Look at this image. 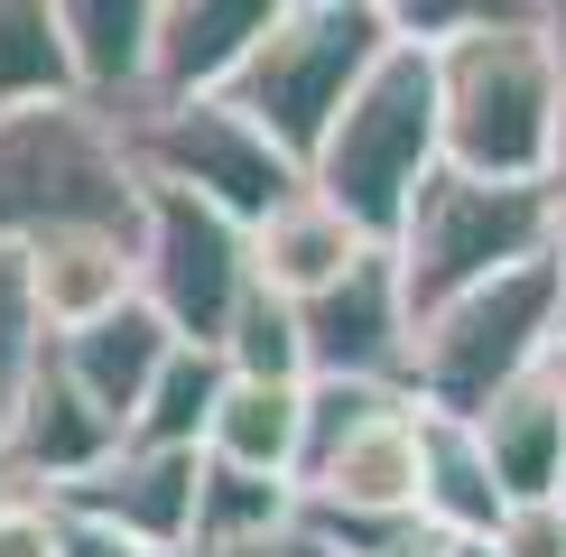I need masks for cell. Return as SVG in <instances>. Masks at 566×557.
Returning <instances> with one entry per match:
<instances>
[{"label":"cell","instance_id":"6da1fadb","mask_svg":"<svg viewBox=\"0 0 566 557\" xmlns=\"http://www.w3.org/2000/svg\"><path fill=\"white\" fill-rule=\"evenodd\" d=\"M437 65V149L446 168L492 177V186H548L557 122H566V75L530 19L446 38L428 46Z\"/></svg>","mask_w":566,"mask_h":557},{"label":"cell","instance_id":"7a4b0ae2","mask_svg":"<svg viewBox=\"0 0 566 557\" xmlns=\"http://www.w3.org/2000/svg\"><path fill=\"white\" fill-rule=\"evenodd\" d=\"M139 168L122 112L56 93V103L0 112V251H29L46 232H139Z\"/></svg>","mask_w":566,"mask_h":557},{"label":"cell","instance_id":"3957f363","mask_svg":"<svg viewBox=\"0 0 566 557\" xmlns=\"http://www.w3.org/2000/svg\"><path fill=\"white\" fill-rule=\"evenodd\" d=\"M437 168H446V149H437V65H428V46L390 38L371 56V75L344 93V112L325 122L316 158H306V186L363 242H390L399 214H409V196Z\"/></svg>","mask_w":566,"mask_h":557},{"label":"cell","instance_id":"277c9868","mask_svg":"<svg viewBox=\"0 0 566 557\" xmlns=\"http://www.w3.org/2000/svg\"><path fill=\"white\" fill-rule=\"evenodd\" d=\"M557 344H566V261L538 251L409 325V400L437 418H474L492 390L538 371Z\"/></svg>","mask_w":566,"mask_h":557},{"label":"cell","instance_id":"5b68a950","mask_svg":"<svg viewBox=\"0 0 566 557\" xmlns=\"http://www.w3.org/2000/svg\"><path fill=\"white\" fill-rule=\"evenodd\" d=\"M381 46H390V29H381V10H371V0H306V10H279L270 29L242 46V65H232L214 93L306 177L325 122H335L344 93L371 75V56H381Z\"/></svg>","mask_w":566,"mask_h":557},{"label":"cell","instance_id":"8992f818","mask_svg":"<svg viewBox=\"0 0 566 557\" xmlns=\"http://www.w3.org/2000/svg\"><path fill=\"white\" fill-rule=\"evenodd\" d=\"M557 196L548 186H492V177H464V168H437L428 186L409 196V214L390 232V270H399V297H409V325L437 316L446 297L483 288V278L538 261V251H557Z\"/></svg>","mask_w":566,"mask_h":557},{"label":"cell","instance_id":"52a82bcc","mask_svg":"<svg viewBox=\"0 0 566 557\" xmlns=\"http://www.w3.org/2000/svg\"><path fill=\"white\" fill-rule=\"evenodd\" d=\"M122 139H130V168L139 186H177V196L214 204L223 223H261L279 196H297V168L270 149L223 93H139L122 112Z\"/></svg>","mask_w":566,"mask_h":557},{"label":"cell","instance_id":"ba28073f","mask_svg":"<svg viewBox=\"0 0 566 557\" xmlns=\"http://www.w3.org/2000/svg\"><path fill=\"white\" fill-rule=\"evenodd\" d=\"M251 288V242L242 223H223L214 204L177 196V186H149L139 196V297L168 316L177 344H214L223 316L242 307Z\"/></svg>","mask_w":566,"mask_h":557},{"label":"cell","instance_id":"9c48e42d","mask_svg":"<svg viewBox=\"0 0 566 557\" xmlns=\"http://www.w3.org/2000/svg\"><path fill=\"white\" fill-rule=\"evenodd\" d=\"M297 354L306 381H399L409 390V297L390 251H363L335 288L297 297Z\"/></svg>","mask_w":566,"mask_h":557},{"label":"cell","instance_id":"30bf717a","mask_svg":"<svg viewBox=\"0 0 566 557\" xmlns=\"http://www.w3.org/2000/svg\"><path fill=\"white\" fill-rule=\"evenodd\" d=\"M297 511H325V521H418V400L371 409L353 437L306 455Z\"/></svg>","mask_w":566,"mask_h":557},{"label":"cell","instance_id":"8fae6325","mask_svg":"<svg viewBox=\"0 0 566 557\" xmlns=\"http://www.w3.org/2000/svg\"><path fill=\"white\" fill-rule=\"evenodd\" d=\"M112 446H122V428H112V418L93 409L75 381H65L56 354H38L29 390H19V409H10V437H0V493L56 502L65 483H84Z\"/></svg>","mask_w":566,"mask_h":557},{"label":"cell","instance_id":"7c38bea8","mask_svg":"<svg viewBox=\"0 0 566 557\" xmlns=\"http://www.w3.org/2000/svg\"><path fill=\"white\" fill-rule=\"evenodd\" d=\"M196 474H205V455L130 446V437H122L84 483L56 493V511H75V521H93V529H122V539L149 548V557H177L186 548V521H196Z\"/></svg>","mask_w":566,"mask_h":557},{"label":"cell","instance_id":"4fadbf2b","mask_svg":"<svg viewBox=\"0 0 566 557\" xmlns=\"http://www.w3.org/2000/svg\"><path fill=\"white\" fill-rule=\"evenodd\" d=\"M19 288H29L38 335L56 344L139 297V232H46L19 251Z\"/></svg>","mask_w":566,"mask_h":557},{"label":"cell","instance_id":"5bb4252c","mask_svg":"<svg viewBox=\"0 0 566 557\" xmlns=\"http://www.w3.org/2000/svg\"><path fill=\"white\" fill-rule=\"evenodd\" d=\"M464 428H474V446H483V464H492V483H502V502H557V455H566L557 354L538 362V371H521L511 390H492Z\"/></svg>","mask_w":566,"mask_h":557},{"label":"cell","instance_id":"9a60e30c","mask_svg":"<svg viewBox=\"0 0 566 557\" xmlns=\"http://www.w3.org/2000/svg\"><path fill=\"white\" fill-rule=\"evenodd\" d=\"M46 354L65 362V381H75L112 428H130V409L149 400V381H158V362L177 354V335H168V316H158L149 297H130V307H112V316L75 325V335H56Z\"/></svg>","mask_w":566,"mask_h":557},{"label":"cell","instance_id":"2e32d148","mask_svg":"<svg viewBox=\"0 0 566 557\" xmlns=\"http://www.w3.org/2000/svg\"><path fill=\"white\" fill-rule=\"evenodd\" d=\"M251 242V288H270V297H316V288H335V278L363 261V251H381V242H363L335 204L316 196V186H297V196H279L261 223L242 232Z\"/></svg>","mask_w":566,"mask_h":557},{"label":"cell","instance_id":"e0dca14e","mask_svg":"<svg viewBox=\"0 0 566 557\" xmlns=\"http://www.w3.org/2000/svg\"><path fill=\"white\" fill-rule=\"evenodd\" d=\"M56 10V38L75 56V93L103 112H130L149 93L158 65V10L168 0H46Z\"/></svg>","mask_w":566,"mask_h":557},{"label":"cell","instance_id":"ac0fdd59","mask_svg":"<svg viewBox=\"0 0 566 557\" xmlns=\"http://www.w3.org/2000/svg\"><path fill=\"white\" fill-rule=\"evenodd\" d=\"M279 10H289V0H168V10H158L149 93H214Z\"/></svg>","mask_w":566,"mask_h":557},{"label":"cell","instance_id":"d6986e66","mask_svg":"<svg viewBox=\"0 0 566 557\" xmlns=\"http://www.w3.org/2000/svg\"><path fill=\"white\" fill-rule=\"evenodd\" d=\"M502 511H511V502H502V483H492L474 428H464V418L418 409V521H428L437 539H492Z\"/></svg>","mask_w":566,"mask_h":557},{"label":"cell","instance_id":"ffe728a7","mask_svg":"<svg viewBox=\"0 0 566 557\" xmlns=\"http://www.w3.org/2000/svg\"><path fill=\"white\" fill-rule=\"evenodd\" d=\"M205 464L297 483V381H232L223 371V400L205 418Z\"/></svg>","mask_w":566,"mask_h":557},{"label":"cell","instance_id":"44dd1931","mask_svg":"<svg viewBox=\"0 0 566 557\" xmlns=\"http://www.w3.org/2000/svg\"><path fill=\"white\" fill-rule=\"evenodd\" d=\"M223 400V354L214 344H177L168 362H158L149 400L130 409V446H177V455H205V418Z\"/></svg>","mask_w":566,"mask_h":557},{"label":"cell","instance_id":"7402d4cb","mask_svg":"<svg viewBox=\"0 0 566 557\" xmlns=\"http://www.w3.org/2000/svg\"><path fill=\"white\" fill-rule=\"evenodd\" d=\"M56 93H75V56L56 38V10L46 0H0V112L56 103Z\"/></svg>","mask_w":566,"mask_h":557},{"label":"cell","instance_id":"603a6c76","mask_svg":"<svg viewBox=\"0 0 566 557\" xmlns=\"http://www.w3.org/2000/svg\"><path fill=\"white\" fill-rule=\"evenodd\" d=\"M289 521H297V483L205 464V474H196V521H186V548H205V539H270V529H289Z\"/></svg>","mask_w":566,"mask_h":557},{"label":"cell","instance_id":"cb8c5ba5","mask_svg":"<svg viewBox=\"0 0 566 557\" xmlns=\"http://www.w3.org/2000/svg\"><path fill=\"white\" fill-rule=\"evenodd\" d=\"M214 354L232 381H306V354H297V307L270 288H242V307L223 316Z\"/></svg>","mask_w":566,"mask_h":557},{"label":"cell","instance_id":"d4e9b609","mask_svg":"<svg viewBox=\"0 0 566 557\" xmlns=\"http://www.w3.org/2000/svg\"><path fill=\"white\" fill-rule=\"evenodd\" d=\"M381 29L399 46H446V38H474V29H502L521 19V0H371Z\"/></svg>","mask_w":566,"mask_h":557},{"label":"cell","instance_id":"484cf974","mask_svg":"<svg viewBox=\"0 0 566 557\" xmlns=\"http://www.w3.org/2000/svg\"><path fill=\"white\" fill-rule=\"evenodd\" d=\"M46 354L38 316H29V288H19V251H0V437H10V409L29 390V371Z\"/></svg>","mask_w":566,"mask_h":557},{"label":"cell","instance_id":"4316f807","mask_svg":"<svg viewBox=\"0 0 566 557\" xmlns=\"http://www.w3.org/2000/svg\"><path fill=\"white\" fill-rule=\"evenodd\" d=\"M492 557H566V511L557 502H511L492 529Z\"/></svg>","mask_w":566,"mask_h":557},{"label":"cell","instance_id":"83f0119b","mask_svg":"<svg viewBox=\"0 0 566 557\" xmlns=\"http://www.w3.org/2000/svg\"><path fill=\"white\" fill-rule=\"evenodd\" d=\"M177 557H325V539L306 521L270 529V539H205V548H177Z\"/></svg>","mask_w":566,"mask_h":557},{"label":"cell","instance_id":"f1b7e54d","mask_svg":"<svg viewBox=\"0 0 566 557\" xmlns=\"http://www.w3.org/2000/svg\"><path fill=\"white\" fill-rule=\"evenodd\" d=\"M56 557H149V548H130L122 529H93L75 511H56Z\"/></svg>","mask_w":566,"mask_h":557},{"label":"cell","instance_id":"f546056e","mask_svg":"<svg viewBox=\"0 0 566 557\" xmlns=\"http://www.w3.org/2000/svg\"><path fill=\"white\" fill-rule=\"evenodd\" d=\"M363 557H446V539H437L428 521H399V529H381V539H371Z\"/></svg>","mask_w":566,"mask_h":557},{"label":"cell","instance_id":"4dcf8cb0","mask_svg":"<svg viewBox=\"0 0 566 557\" xmlns=\"http://www.w3.org/2000/svg\"><path fill=\"white\" fill-rule=\"evenodd\" d=\"M521 19L538 38H548V56H557V75H566V0H521Z\"/></svg>","mask_w":566,"mask_h":557},{"label":"cell","instance_id":"1f68e13d","mask_svg":"<svg viewBox=\"0 0 566 557\" xmlns=\"http://www.w3.org/2000/svg\"><path fill=\"white\" fill-rule=\"evenodd\" d=\"M548 196H557V214H566V122H557V158H548Z\"/></svg>","mask_w":566,"mask_h":557},{"label":"cell","instance_id":"d6a6232c","mask_svg":"<svg viewBox=\"0 0 566 557\" xmlns=\"http://www.w3.org/2000/svg\"><path fill=\"white\" fill-rule=\"evenodd\" d=\"M557 390H566V344H557ZM557 511H566V455H557Z\"/></svg>","mask_w":566,"mask_h":557},{"label":"cell","instance_id":"836d02e7","mask_svg":"<svg viewBox=\"0 0 566 557\" xmlns=\"http://www.w3.org/2000/svg\"><path fill=\"white\" fill-rule=\"evenodd\" d=\"M446 557H492V539H446Z\"/></svg>","mask_w":566,"mask_h":557},{"label":"cell","instance_id":"e575fe53","mask_svg":"<svg viewBox=\"0 0 566 557\" xmlns=\"http://www.w3.org/2000/svg\"><path fill=\"white\" fill-rule=\"evenodd\" d=\"M289 10H306V0H289Z\"/></svg>","mask_w":566,"mask_h":557}]
</instances>
